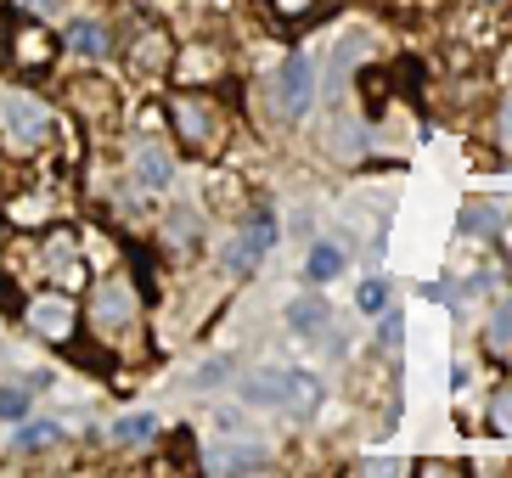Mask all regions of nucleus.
<instances>
[{
  "label": "nucleus",
  "mask_w": 512,
  "mask_h": 478,
  "mask_svg": "<svg viewBox=\"0 0 512 478\" xmlns=\"http://www.w3.org/2000/svg\"><path fill=\"white\" fill-rule=\"evenodd\" d=\"M400 338H406V315H400V310H383V321H377V344H383V349H400Z\"/></svg>",
  "instance_id": "25"
},
{
  "label": "nucleus",
  "mask_w": 512,
  "mask_h": 478,
  "mask_svg": "<svg viewBox=\"0 0 512 478\" xmlns=\"http://www.w3.org/2000/svg\"><path fill=\"white\" fill-rule=\"evenodd\" d=\"M12 445L23 450V456H40V450L62 445V422H17Z\"/></svg>",
  "instance_id": "15"
},
{
  "label": "nucleus",
  "mask_w": 512,
  "mask_h": 478,
  "mask_svg": "<svg viewBox=\"0 0 512 478\" xmlns=\"http://www.w3.org/2000/svg\"><path fill=\"white\" fill-rule=\"evenodd\" d=\"M287 327L299 332L304 344H321L332 332V310H327V299H293L287 304Z\"/></svg>",
  "instance_id": "12"
},
{
  "label": "nucleus",
  "mask_w": 512,
  "mask_h": 478,
  "mask_svg": "<svg viewBox=\"0 0 512 478\" xmlns=\"http://www.w3.org/2000/svg\"><path fill=\"white\" fill-rule=\"evenodd\" d=\"M12 62L17 68H34V74H51V62H57V40H51V29H40V23H23V29H12Z\"/></svg>",
  "instance_id": "9"
},
{
  "label": "nucleus",
  "mask_w": 512,
  "mask_h": 478,
  "mask_svg": "<svg viewBox=\"0 0 512 478\" xmlns=\"http://www.w3.org/2000/svg\"><path fill=\"white\" fill-rule=\"evenodd\" d=\"M0 119H6L17 147H40L51 135V107L40 102V96H29V90H12V96L0 102Z\"/></svg>",
  "instance_id": "6"
},
{
  "label": "nucleus",
  "mask_w": 512,
  "mask_h": 478,
  "mask_svg": "<svg viewBox=\"0 0 512 478\" xmlns=\"http://www.w3.org/2000/svg\"><path fill=\"white\" fill-rule=\"evenodd\" d=\"M130 62H136V74H164V68H169V40H164V29H147V34H141V45L130 51Z\"/></svg>",
  "instance_id": "16"
},
{
  "label": "nucleus",
  "mask_w": 512,
  "mask_h": 478,
  "mask_svg": "<svg viewBox=\"0 0 512 478\" xmlns=\"http://www.w3.org/2000/svg\"><path fill=\"white\" fill-rule=\"evenodd\" d=\"M169 124H175L186 152H220L226 147V107L214 102V96H197V90L169 96Z\"/></svg>",
  "instance_id": "2"
},
{
  "label": "nucleus",
  "mask_w": 512,
  "mask_h": 478,
  "mask_svg": "<svg viewBox=\"0 0 512 478\" xmlns=\"http://www.w3.org/2000/svg\"><path fill=\"white\" fill-rule=\"evenodd\" d=\"M462 231H467V237H473V231H479V237H496V231H501L496 203H467V209H462Z\"/></svg>",
  "instance_id": "19"
},
{
  "label": "nucleus",
  "mask_w": 512,
  "mask_h": 478,
  "mask_svg": "<svg viewBox=\"0 0 512 478\" xmlns=\"http://www.w3.org/2000/svg\"><path fill=\"white\" fill-rule=\"evenodd\" d=\"M484 6H496V0H484Z\"/></svg>",
  "instance_id": "29"
},
{
  "label": "nucleus",
  "mask_w": 512,
  "mask_h": 478,
  "mask_svg": "<svg viewBox=\"0 0 512 478\" xmlns=\"http://www.w3.org/2000/svg\"><path fill=\"white\" fill-rule=\"evenodd\" d=\"M29 400H34V389H23V383L0 389V422H23L29 417Z\"/></svg>",
  "instance_id": "20"
},
{
  "label": "nucleus",
  "mask_w": 512,
  "mask_h": 478,
  "mask_svg": "<svg viewBox=\"0 0 512 478\" xmlns=\"http://www.w3.org/2000/svg\"><path fill=\"white\" fill-rule=\"evenodd\" d=\"M136 180L147 186V192H164L169 180H175V152H169L164 141H141V152H136Z\"/></svg>",
  "instance_id": "11"
},
{
  "label": "nucleus",
  "mask_w": 512,
  "mask_h": 478,
  "mask_svg": "<svg viewBox=\"0 0 512 478\" xmlns=\"http://www.w3.org/2000/svg\"><path fill=\"white\" fill-rule=\"evenodd\" d=\"M490 428H496V434H512V383H501L496 400H490Z\"/></svg>",
  "instance_id": "24"
},
{
  "label": "nucleus",
  "mask_w": 512,
  "mask_h": 478,
  "mask_svg": "<svg viewBox=\"0 0 512 478\" xmlns=\"http://www.w3.org/2000/svg\"><path fill=\"white\" fill-rule=\"evenodd\" d=\"M310 102H316V62L304 57V51H293V57L276 68V119L299 124L304 113H310Z\"/></svg>",
  "instance_id": "5"
},
{
  "label": "nucleus",
  "mask_w": 512,
  "mask_h": 478,
  "mask_svg": "<svg viewBox=\"0 0 512 478\" xmlns=\"http://www.w3.org/2000/svg\"><path fill=\"white\" fill-rule=\"evenodd\" d=\"M68 45H74L79 57H107V51H113V34H107V23H96V17H74V23H68Z\"/></svg>",
  "instance_id": "14"
},
{
  "label": "nucleus",
  "mask_w": 512,
  "mask_h": 478,
  "mask_svg": "<svg viewBox=\"0 0 512 478\" xmlns=\"http://www.w3.org/2000/svg\"><path fill=\"white\" fill-rule=\"evenodd\" d=\"M321 0H271V12L282 17V23H299V17H310Z\"/></svg>",
  "instance_id": "26"
},
{
  "label": "nucleus",
  "mask_w": 512,
  "mask_h": 478,
  "mask_svg": "<svg viewBox=\"0 0 512 478\" xmlns=\"http://www.w3.org/2000/svg\"><path fill=\"white\" fill-rule=\"evenodd\" d=\"M40 265L51 270V282L68 287V293H79L85 287V259H79V237L68 231V225H57L46 237V254H40Z\"/></svg>",
  "instance_id": "8"
},
{
  "label": "nucleus",
  "mask_w": 512,
  "mask_h": 478,
  "mask_svg": "<svg viewBox=\"0 0 512 478\" xmlns=\"http://www.w3.org/2000/svg\"><path fill=\"white\" fill-rule=\"evenodd\" d=\"M355 304H361L366 315H383V310H389V282H383V276H372V282H361V293H355Z\"/></svg>",
  "instance_id": "22"
},
{
  "label": "nucleus",
  "mask_w": 512,
  "mask_h": 478,
  "mask_svg": "<svg viewBox=\"0 0 512 478\" xmlns=\"http://www.w3.org/2000/svg\"><path fill=\"white\" fill-rule=\"evenodd\" d=\"M242 400L254 405V411H316L321 383L293 372V366H254V372L242 377Z\"/></svg>",
  "instance_id": "1"
},
{
  "label": "nucleus",
  "mask_w": 512,
  "mask_h": 478,
  "mask_svg": "<svg viewBox=\"0 0 512 478\" xmlns=\"http://www.w3.org/2000/svg\"><path fill=\"white\" fill-rule=\"evenodd\" d=\"M338 270H344V254H338L332 242H316V248H310V259H304V282H332Z\"/></svg>",
  "instance_id": "18"
},
{
  "label": "nucleus",
  "mask_w": 512,
  "mask_h": 478,
  "mask_svg": "<svg viewBox=\"0 0 512 478\" xmlns=\"http://www.w3.org/2000/svg\"><path fill=\"white\" fill-rule=\"evenodd\" d=\"M271 242H276V220H271V214H254V220H248V225L237 231V237L226 242L220 265H226L231 276H248V270H254L259 259L271 254Z\"/></svg>",
  "instance_id": "7"
},
{
  "label": "nucleus",
  "mask_w": 512,
  "mask_h": 478,
  "mask_svg": "<svg viewBox=\"0 0 512 478\" xmlns=\"http://www.w3.org/2000/svg\"><path fill=\"white\" fill-rule=\"evenodd\" d=\"M490 344L496 349L512 344V299H496V310H490Z\"/></svg>",
  "instance_id": "23"
},
{
  "label": "nucleus",
  "mask_w": 512,
  "mask_h": 478,
  "mask_svg": "<svg viewBox=\"0 0 512 478\" xmlns=\"http://www.w3.org/2000/svg\"><path fill=\"white\" fill-rule=\"evenodd\" d=\"M17 6H23V12H29V17H46V12H57L62 0H17Z\"/></svg>",
  "instance_id": "28"
},
{
  "label": "nucleus",
  "mask_w": 512,
  "mask_h": 478,
  "mask_svg": "<svg viewBox=\"0 0 512 478\" xmlns=\"http://www.w3.org/2000/svg\"><path fill=\"white\" fill-rule=\"evenodd\" d=\"M23 327L40 338V344H74L79 332V310L68 287H51V293H34L29 310H23Z\"/></svg>",
  "instance_id": "4"
},
{
  "label": "nucleus",
  "mask_w": 512,
  "mask_h": 478,
  "mask_svg": "<svg viewBox=\"0 0 512 478\" xmlns=\"http://www.w3.org/2000/svg\"><path fill=\"white\" fill-rule=\"evenodd\" d=\"M220 74V51H209V45H192L181 62H175V79H186V85H203V79Z\"/></svg>",
  "instance_id": "17"
},
{
  "label": "nucleus",
  "mask_w": 512,
  "mask_h": 478,
  "mask_svg": "<svg viewBox=\"0 0 512 478\" xmlns=\"http://www.w3.org/2000/svg\"><path fill=\"white\" fill-rule=\"evenodd\" d=\"M265 462H271L265 445H214V450H203V467H209V473H254V467H265Z\"/></svg>",
  "instance_id": "10"
},
{
  "label": "nucleus",
  "mask_w": 512,
  "mask_h": 478,
  "mask_svg": "<svg viewBox=\"0 0 512 478\" xmlns=\"http://www.w3.org/2000/svg\"><path fill=\"white\" fill-rule=\"evenodd\" d=\"M158 434H164V422L147 417V411H136V417H119V422H113V445H119V450H147Z\"/></svg>",
  "instance_id": "13"
},
{
  "label": "nucleus",
  "mask_w": 512,
  "mask_h": 478,
  "mask_svg": "<svg viewBox=\"0 0 512 478\" xmlns=\"http://www.w3.org/2000/svg\"><path fill=\"white\" fill-rule=\"evenodd\" d=\"M496 147H501V152H512V96L496 107Z\"/></svg>",
  "instance_id": "27"
},
{
  "label": "nucleus",
  "mask_w": 512,
  "mask_h": 478,
  "mask_svg": "<svg viewBox=\"0 0 512 478\" xmlns=\"http://www.w3.org/2000/svg\"><path fill=\"white\" fill-rule=\"evenodd\" d=\"M231 372H237V360H231V355L203 360V366H197V377H192V389H214V383H226Z\"/></svg>",
  "instance_id": "21"
},
{
  "label": "nucleus",
  "mask_w": 512,
  "mask_h": 478,
  "mask_svg": "<svg viewBox=\"0 0 512 478\" xmlns=\"http://www.w3.org/2000/svg\"><path fill=\"white\" fill-rule=\"evenodd\" d=\"M91 327L102 332V344H113V349H119V338H124V344H136V338H141V299H136V287L119 282V276L96 287Z\"/></svg>",
  "instance_id": "3"
}]
</instances>
